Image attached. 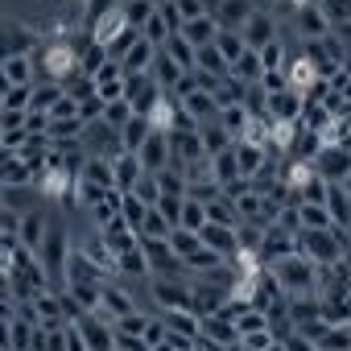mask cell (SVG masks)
I'll list each match as a JSON object with an SVG mask.
<instances>
[{"label":"cell","instance_id":"cell-1","mask_svg":"<svg viewBox=\"0 0 351 351\" xmlns=\"http://www.w3.org/2000/svg\"><path fill=\"white\" fill-rule=\"evenodd\" d=\"M269 273H273V281L281 285L285 298H314L318 293V265L306 261L302 252L289 256V261H281V265H273Z\"/></svg>","mask_w":351,"mask_h":351},{"label":"cell","instance_id":"cell-2","mask_svg":"<svg viewBox=\"0 0 351 351\" xmlns=\"http://www.w3.org/2000/svg\"><path fill=\"white\" fill-rule=\"evenodd\" d=\"M298 252H302L306 261H314L318 269L339 265V261L347 256L343 244H339V236H335V228H330V232H302V236H298Z\"/></svg>","mask_w":351,"mask_h":351},{"label":"cell","instance_id":"cell-3","mask_svg":"<svg viewBox=\"0 0 351 351\" xmlns=\"http://www.w3.org/2000/svg\"><path fill=\"white\" fill-rule=\"evenodd\" d=\"M191 281L195 277H186V281H173V277H149V293H153V302L161 306V310H195V289H191Z\"/></svg>","mask_w":351,"mask_h":351},{"label":"cell","instance_id":"cell-4","mask_svg":"<svg viewBox=\"0 0 351 351\" xmlns=\"http://www.w3.org/2000/svg\"><path fill=\"white\" fill-rule=\"evenodd\" d=\"M79 330H83V339H87L91 351H116V318L112 314H104V310L83 314L79 318Z\"/></svg>","mask_w":351,"mask_h":351},{"label":"cell","instance_id":"cell-5","mask_svg":"<svg viewBox=\"0 0 351 351\" xmlns=\"http://www.w3.org/2000/svg\"><path fill=\"white\" fill-rule=\"evenodd\" d=\"M314 173H318L322 182H330V186H343L347 173H351V153H347L343 145H326V149L314 157Z\"/></svg>","mask_w":351,"mask_h":351},{"label":"cell","instance_id":"cell-6","mask_svg":"<svg viewBox=\"0 0 351 351\" xmlns=\"http://www.w3.org/2000/svg\"><path fill=\"white\" fill-rule=\"evenodd\" d=\"M161 87H157V79L153 75H128V83H124V99L132 104V112L136 116H149L157 104H161Z\"/></svg>","mask_w":351,"mask_h":351},{"label":"cell","instance_id":"cell-7","mask_svg":"<svg viewBox=\"0 0 351 351\" xmlns=\"http://www.w3.org/2000/svg\"><path fill=\"white\" fill-rule=\"evenodd\" d=\"M141 252L149 256L153 277H173V273H186L182 256L173 252V244H169V240H141Z\"/></svg>","mask_w":351,"mask_h":351},{"label":"cell","instance_id":"cell-8","mask_svg":"<svg viewBox=\"0 0 351 351\" xmlns=\"http://www.w3.org/2000/svg\"><path fill=\"white\" fill-rule=\"evenodd\" d=\"M330 17L322 13V5L318 0H302L298 5V34H302V42H322V38H330Z\"/></svg>","mask_w":351,"mask_h":351},{"label":"cell","instance_id":"cell-9","mask_svg":"<svg viewBox=\"0 0 351 351\" xmlns=\"http://www.w3.org/2000/svg\"><path fill=\"white\" fill-rule=\"evenodd\" d=\"M141 165H145V173H161V169H169L173 165V149H169V132L165 128H153V136L141 145Z\"/></svg>","mask_w":351,"mask_h":351},{"label":"cell","instance_id":"cell-10","mask_svg":"<svg viewBox=\"0 0 351 351\" xmlns=\"http://www.w3.org/2000/svg\"><path fill=\"white\" fill-rule=\"evenodd\" d=\"M169 149H173V165L186 173V165H195V161H203V157H207L203 128H199V132H169Z\"/></svg>","mask_w":351,"mask_h":351},{"label":"cell","instance_id":"cell-11","mask_svg":"<svg viewBox=\"0 0 351 351\" xmlns=\"http://www.w3.org/2000/svg\"><path fill=\"white\" fill-rule=\"evenodd\" d=\"M289 256H298V236H289V232H281V228H269V232H265V244H261V265L273 269V265H281V261H289Z\"/></svg>","mask_w":351,"mask_h":351},{"label":"cell","instance_id":"cell-12","mask_svg":"<svg viewBox=\"0 0 351 351\" xmlns=\"http://www.w3.org/2000/svg\"><path fill=\"white\" fill-rule=\"evenodd\" d=\"M244 34V42H248V50H265V46H273L277 42V21H273V13H265V9H256L252 17H248V25L240 29Z\"/></svg>","mask_w":351,"mask_h":351},{"label":"cell","instance_id":"cell-13","mask_svg":"<svg viewBox=\"0 0 351 351\" xmlns=\"http://www.w3.org/2000/svg\"><path fill=\"white\" fill-rule=\"evenodd\" d=\"M269 120H289V124H302L306 120V95L302 91H277L269 95Z\"/></svg>","mask_w":351,"mask_h":351},{"label":"cell","instance_id":"cell-14","mask_svg":"<svg viewBox=\"0 0 351 351\" xmlns=\"http://www.w3.org/2000/svg\"><path fill=\"white\" fill-rule=\"evenodd\" d=\"M199 236H203V244H207L211 252H219L228 265L236 261V252H240V228H219V223H207Z\"/></svg>","mask_w":351,"mask_h":351},{"label":"cell","instance_id":"cell-15","mask_svg":"<svg viewBox=\"0 0 351 351\" xmlns=\"http://www.w3.org/2000/svg\"><path fill=\"white\" fill-rule=\"evenodd\" d=\"M112 178H116V191H120V195H132V186L145 178L141 157H136V153H120V157L112 161Z\"/></svg>","mask_w":351,"mask_h":351},{"label":"cell","instance_id":"cell-16","mask_svg":"<svg viewBox=\"0 0 351 351\" xmlns=\"http://www.w3.org/2000/svg\"><path fill=\"white\" fill-rule=\"evenodd\" d=\"M203 335L215 339V343H223V347H240V326H236V318H232L228 310L207 314V318H203Z\"/></svg>","mask_w":351,"mask_h":351},{"label":"cell","instance_id":"cell-17","mask_svg":"<svg viewBox=\"0 0 351 351\" xmlns=\"http://www.w3.org/2000/svg\"><path fill=\"white\" fill-rule=\"evenodd\" d=\"M120 62H124V75H149V71H153V62H157V46H153L149 38H136Z\"/></svg>","mask_w":351,"mask_h":351},{"label":"cell","instance_id":"cell-18","mask_svg":"<svg viewBox=\"0 0 351 351\" xmlns=\"http://www.w3.org/2000/svg\"><path fill=\"white\" fill-rule=\"evenodd\" d=\"M0 75H5V87H34V58L29 54H5Z\"/></svg>","mask_w":351,"mask_h":351},{"label":"cell","instance_id":"cell-19","mask_svg":"<svg viewBox=\"0 0 351 351\" xmlns=\"http://www.w3.org/2000/svg\"><path fill=\"white\" fill-rule=\"evenodd\" d=\"M252 13H256L252 0H223V5L215 9V21H219V29H236V34H240Z\"/></svg>","mask_w":351,"mask_h":351},{"label":"cell","instance_id":"cell-20","mask_svg":"<svg viewBox=\"0 0 351 351\" xmlns=\"http://www.w3.org/2000/svg\"><path fill=\"white\" fill-rule=\"evenodd\" d=\"M153 136V120L149 116H132L124 128H120V153H141V145Z\"/></svg>","mask_w":351,"mask_h":351},{"label":"cell","instance_id":"cell-21","mask_svg":"<svg viewBox=\"0 0 351 351\" xmlns=\"http://www.w3.org/2000/svg\"><path fill=\"white\" fill-rule=\"evenodd\" d=\"M149 75L157 79V87H161V91H173V87H178V83H182L191 71H182V66L173 62L165 50H157V62H153V71H149Z\"/></svg>","mask_w":351,"mask_h":351},{"label":"cell","instance_id":"cell-22","mask_svg":"<svg viewBox=\"0 0 351 351\" xmlns=\"http://www.w3.org/2000/svg\"><path fill=\"white\" fill-rule=\"evenodd\" d=\"M195 71H203V75H215V79H232V62L219 54V46H215V42H211V46H199Z\"/></svg>","mask_w":351,"mask_h":351},{"label":"cell","instance_id":"cell-23","mask_svg":"<svg viewBox=\"0 0 351 351\" xmlns=\"http://www.w3.org/2000/svg\"><path fill=\"white\" fill-rule=\"evenodd\" d=\"M46 236H50L46 215H42V211H25V219H21V244H25L29 252H38V248L46 244Z\"/></svg>","mask_w":351,"mask_h":351},{"label":"cell","instance_id":"cell-24","mask_svg":"<svg viewBox=\"0 0 351 351\" xmlns=\"http://www.w3.org/2000/svg\"><path fill=\"white\" fill-rule=\"evenodd\" d=\"M182 38H186L195 50H199V46H211V42L219 38V21H215L211 13L199 17V21H186V25H182Z\"/></svg>","mask_w":351,"mask_h":351},{"label":"cell","instance_id":"cell-25","mask_svg":"<svg viewBox=\"0 0 351 351\" xmlns=\"http://www.w3.org/2000/svg\"><path fill=\"white\" fill-rule=\"evenodd\" d=\"M62 99H66V87H62V83L42 79V83H34V108H29V112H46V116H50Z\"/></svg>","mask_w":351,"mask_h":351},{"label":"cell","instance_id":"cell-26","mask_svg":"<svg viewBox=\"0 0 351 351\" xmlns=\"http://www.w3.org/2000/svg\"><path fill=\"white\" fill-rule=\"evenodd\" d=\"M285 79H289V87H293V91H302V95H306V87H318V66H314L306 54H298V58H293V66L285 71Z\"/></svg>","mask_w":351,"mask_h":351},{"label":"cell","instance_id":"cell-27","mask_svg":"<svg viewBox=\"0 0 351 351\" xmlns=\"http://www.w3.org/2000/svg\"><path fill=\"white\" fill-rule=\"evenodd\" d=\"M248 124H252V116H248V108H244V104H232V108H223V112H219V128H223L232 141H244Z\"/></svg>","mask_w":351,"mask_h":351},{"label":"cell","instance_id":"cell-28","mask_svg":"<svg viewBox=\"0 0 351 351\" xmlns=\"http://www.w3.org/2000/svg\"><path fill=\"white\" fill-rule=\"evenodd\" d=\"M302 207V232H330L335 228V215L326 203H298Z\"/></svg>","mask_w":351,"mask_h":351},{"label":"cell","instance_id":"cell-29","mask_svg":"<svg viewBox=\"0 0 351 351\" xmlns=\"http://www.w3.org/2000/svg\"><path fill=\"white\" fill-rule=\"evenodd\" d=\"M104 314H112V318H124V314H132L136 310V302L128 298V289L124 285H104V306H99Z\"/></svg>","mask_w":351,"mask_h":351},{"label":"cell","instance_id":"cell-30","mask_svg":"<svg viewBox=\"0 0 351 351\" xmlns=\"http://www.w3.org/2000/svg\"><path fill=\"white\" fill-rule=\"evenodd\" d=\"M34 322H5V351H29L34 347Z\"/></svg>","mask_w":351,"mask_h":351},{"label":"cell","instance_id":"cell-31","mask_svg":"<svg viewBox=\"0 0 351 351\" xmlns=\"http://www.w3.org/2000/svg\"><path fill=\"white\" fill-rule=\"evenodd\" d=\"M34 34L21 25V21H9V29H5V54H34Z\"/></svg>","mask_w":351,"mask_h":351},{"label":"cell","instance_id":"cell-32","mask_svg":"<svg viewBox=\"0 0 351 351\" xmlns=\"http://www.w3.org/2000/svg\"><path fill=\"white\" fill-rule=\"evenodd\" d=\"M173 34H178V29H173V25L165 21V13H161V9H157V13H153V17L145 21V29H141V38H149V42H153L157 50H165V42H169Z\"/></svg>","mask_w":351,"mask_h":351},{"label":"cell","instance_id":"cell-33","mask_svg":"<svg viewBox=\"0 0 351 351\" xmlns=\"http://www.w3.org/2000/svg\"><path fill=\"white\" fill-rule=\"evenodd\" d=\"M215 46H219V54L236 66L244 54H248V42H244V34H236V29H219V38H215Z\"/></svg>","mask_w":351,"mask_h":351},{"label":"cell","instance_id":"cell-34","mask_svg":"<svg viewBox=\"0 0 351 351\" xmlns=\"http://www.w3.org/2000/svg\"><path fill=\"white\" fill-rule=\"evenodd\" d=\"M232 79H240V83H248V87H252V83H261V79H265V62H261V54H256V50H248V54L232 66Z\"/></svg>","mask_w":351,"mask_h":351},{"label":"cell","instance_id":"cell-35","mask_svg":"<svg viewBox=\"0 0 351 351\" xmlns=\"http://www.w3.org/2000/svg\"><path fill=\"white\" fill-rule=\"evenodd\" d=\"M165 54H169L173 62H178L182 71H195V58H199V50H195V46H191L182 34H173V38L165 42Z\"/></svg>","mask_w":351,"mask_h":351},{"label":"cell","instance_id":"cell-36","mask_svg":"<svg viewBox=\"0 0 351 351\" xmlns=\"http://www.w3.org/2000/svg\"><path fill=\"white\" fill-rule=\"evenodd\" d=\"M62 87H66V95H71L75 104H87V99H95V95H99L95 79H91V75H83V71H79V75H71Z\"/></svg>","mask_w":351,"mask_h":351},{"label":"cell","instance_id":"cell-37","mask_svg":"<svg viewBox=\"0 0 351 351\" xmlns=\"http://www.w3.org/2000/svg\"><path fill=\"white\" fill-rule=\"evenodd\" d=\"M203 145H207V157H219V153H228L236 141L219 128V120H211V124H203Z\"/></svg>","mask_w":351,"mask_h":351},{"label":"cell","instance_id":"cell-38","mask_svg":"<svg viewBox=\"0 0 351 351\" xmlns=\"http://www.w3.org/2000/svg\"><path fill=\"white\" fill-rule=\"evenodd\" d=\"M169 236H173V223H169V219H165V215H161V211L153 207V211L145 215V228H141V240H169Z\"/></svg>","mask_w":351,"mask_h":351},{"label":"cell","instance_id":"cell-39","mask_svg":"<svg viewBox=\"0 0 351 351\" xmlns=\"http://www.w3.org/2000/svg\"><path fill=\"white\" fill-rule=\"evenodd\" d=\"M149 211H153V207H145L136 195H124V211H120V219H124V223L141 236V228H145V215H149Z\"/></svg>","mask_w":351,"mask_h":351},{"label":"cell","instance_id":"cell-40","mask_svg":"<svg viewBox=\"0 0 351 351\" xmlns=\"http://www.w3.org/2000/svg\"><path fill=\"white\" fill-rule=\"evenodd\" d=\"M169 244H173V252H178V256L186 261L191 252H199V248H203V236H199V232H186V228H173Z\"/></svg>","mask_w":351,"mask_h":351},{"label":"cell","instance_id":"cell-41","mask_svg":"<svg viewBox=\"0 0 351 351\" xmlns=\"http://www.w3.org/2000/svg\"><path fill=\"white\" fill-rule=\"evenodd\" d=\"M157 186H161V195H186V173L178 165H169L157 173Z\"/></svg>","mask_w":351,"mask_h":351},{"label":"cell","instance_id":"cell-42","mask_svg":"<svg viewBox=\"0 0 351 351\" xmlns=\"http://www.w3.org/2000/svg\"><path fill=\"white\" fill-rule=\"evenodd\" d=\"M132 116H136V112H132V104H128V99H116V104H108V112H104V124H108L112 132H120V128H124Z\"/></svg>","mask_w":351,"mask_h":351},{"label":"cell","instance_id":"cell-43","mask_svg":"<svg viewBox=\"0 0 351 351\" xmlns=\"http://www.w3.org/2000/svg\"><path fill=\"white\" fill-rule=\"evenodd\" d=\"M182 228H186V232H203V228H207V203L186 199V207H182Z\"/></svg>","mask_w":351,"mask_h":351},{"label":"cell","instance_id":"cell-44","mask_svg":"<svg viewBox=\"0 0 351 351\" xmlns=\"http://www.w3.org/2000/svg\"><path fill=\"white\" fill-rule=\"evenodd\" d=\"M120 273H128V277H153L149 256H145L141 248H132V252H124V256H120Z\"/></svg>","mask_w":351,"mask_h":351},{"label":"cell","instance_id":"cell-45","mask_svg":"<svg viewBox=\"0 0 351 351\" xmlns=\"http://www.w3.org/2000/svg\"><path fill=\"white\" fill-rule=\"evenodd\" d=\"M132 195H136V199H141L145 207H157V203L165 199V195H161V186H157V173H145V178H141V182L132 186Z\"/></svg>","mask_w":351,"mask_h":351},{"label":"cell","instance_id":"cell-46","mask_svg":"<svg viewBox=\"0 0 351 351\" xmlns=\"http://www.w3.org/2000/svg\"><path fill=\"white\" fill-rule=\"evenodd\" d=\"M182 207H186V195H165V199L157 203V211H161L173 228H182Z\"/></svg>","mask_w":351,"mask_h":351},{"label":"cell","instance_id":"cell-47","mask_svg":"<svg viewBox=\"0 0 351 351\" xmlns=\"http://www.w3.org/2000/svg\"><path fill=\"white\" fill-rule=\"evenodd\" d=\"M318 5L330 17V25H351V0H318Z\"/></svg>","mask_w":351,"mask_h":351},{"label":"cell","instance_id":"cell-48","mask_svg":"<svg viewBox=\"0 0 351 351\" xmlns=\"http://www.w3.org/2000/svg\"><path fill=\"white\" fill-rule=\"evenodd\" d=\"M5 108L29 112V108H34V87H5Z\"/></svg>","mask_w":351,"mask_h":351},{"label":"cell","instance_id":"cell-49","mask_svg":"<svg viewBox=\"0 0 351 351\" xmlns=\"http://www.w3.org/2000/svg\"><path fill=\"white\" fill-rule=\"evenodd\" d=\"M145 326H149V314H141V310L116 318V330H120V335H141V339H145Z\"/></svg>","mask_w":351,"mask_h":351},{"label":"cell","instance_id":"cell-50","mask_svg":"<svg viewBox=\"0 0 351 351\" xmlns=\"http://www.w3.org/2000/svg\"><path fill=\"white\" fill-rule=\"evenodd\" d=\"M261 62H265V75H269V71H281V66H285V42L277 38L273 46H265V50H261Z\"/></svg>","mask_w":351,"mask_h":351},{"label":"cell","instance_id":"cell-51","mask_svg":"<svg viewBox=\"0 0 351 351\" xmlns=\"http://www.w3.org/2000/svg\"><path fill=\"white\" fill-rule=\"evenodd\" d=\"M165 339H169V326H165V318H161V314H157V318H149V326H145V343L157 351Z\"/></svg>","mask_w":351,"mask_h":351},{"label":"cell","instance_id":"cell-52","mask_svg":"<svg viewBox=\"0 0 351 351\" xmlns=\"http://www.w3.org/2000/svg\"><path fill=\"white\" fill-rule=\"evenodd\" d=\"M273 343H277V335H273V330H252V335H244V339H240V347H244V351H269Z\"/></svg>","mask_w":351,"mask_h":351},{"label":"cell","instance_id":"cell-53","mask_svg":"<svg viewBox=\"0 0 351 351\" xmlns=\"http://www.w3.org/2000/svg\"><path fill=\"white\" fill-rule=\"evenodd\" d=\"M173 9H178L182 25H186V21H199V17H207V5H203V0H173Z\"/></svg>","mask_w":351,"mask_h":351},{"label":"cell","instance_id":"cell-54","mask_svg":"<svg viewBox=\"0 0 351 351\" xmlns=\"http://www.w3.org/2000/svg\"><path fill=\"white\" fill-rule=\"evenodd\" d=\"M25 120H29V112H13V108H0V124H5V132H17V128H25Z\"/></svg>","mask_w":351,"mask_h":351},{"label":"cell","instance_id":"cell-55","mask_svg":"<svg viewBox=\"0 0 351 351\" xmlns=\"http://www.w3.org/2000/svg\"><path fill=\"white\" fill-rule=\"evenodd\" d=\"M281 343H285V351H318V347H314V343H310V339H306V335L298 330V326H293V330H289V335H285Z\"/></svg>","mask_w":351,"mask_h":351},{"label":"cell","instance_id":"cell-56","mask_svg":"<svg viewBox=\"0 0 351 351\" xmlns=\"http://www.w3.org/2000/svg\"><path fill=\"white\" fill-rule=\"evenodd\" d=\"M343 191H347V199H351V173H347V182H343Z\"/></svg>","mask_w":351,"mask_h":351},{"label":"cell","instance_id":"cell-57","mask_svg":"<svg viewBox=\"0 0 351 351\" xmlns=\"http://www.w3.org/2000/svg\"><path fill=\"white\" fill-rule=\"evenodd\" d=\"M269 351H285V343H273V347H269Z\"/></svg>","mask_w":351,"mask_h":351},{"label":"cell","instance_id":"cell-58","mask_svg":"<svg viewBox=\"0 0 351 351\" xmlns=\"http://www.w3.org/2000/svg\"><path fill=\"white\" fill-rule=\"evenodd\" d=\"M157 351H173V347H169V343H161V347H157Z\"/></svg>","mask_w":351,"mask_h":351}]
</instances>
